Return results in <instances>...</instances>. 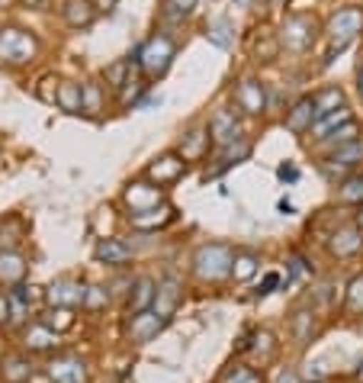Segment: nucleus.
<instances>
[{
	"instance_id": "13",
	"label": "nucleus",
	"mask_w": 363,
	"mask_h": 383,
	"mask_svg": "<svg viewBox=\"0 0 363 383\" xmlns=\"http://www.w3.org/2000/svg\"><path fill=\"white\" fill-rule=\"evenodd\" d=\"M206 149H209V129H193V132L183 136L180 151H177V155H180L183 161H196V158L206 155Z\"/></svg>"
},
{
	"instance_id": "3",
	"label": "nucleus",
	"mask_w": 363,
	"mask_h": 383,
	"mask_svg": "<svg viewBox=\"0 0 363 383\" xmlns=\"http://www.w3.org/2000/svg\"><path fill=\"white\" fill-rule=\"evenodd\" d=\"M315 20H312L309 14H292L283 20V26H280V46L286 49V52H305V49L315 42Z\"/></svg>"
},
{
	"instance_id": "27",
	"label": "nucleus",
	"mask_w": 363,
	"mask_h": 383,
	"mask_svg": "<svg viewBox=\"0 0 363 383\" xmlns=\"http://www.w3.org/2000/svg\"><path fill=\"white\" fill-rule=\"evenodd\" d=\"M341 200H347V203H360L363 200V174L350 177V181L341 184Z\"/></svg>"
},
{
	"instance_id": "15",
	"label": "nucleus",
	"mask_w": 363,
	"mask_h": 383,
	"mask_svg": "<svg viewBox=\"0 0 363 383\" xmlns=\"http://www.w3.org/2000/svg\"><path fill=\"white\" fill-rule=\"evenodd\" d=\"M312 100H315V116H318V119L331 116V113H337V110L344 106L341 87H324V91H318ZM318 119H315V123H318Z\"/></svg>"
},
{
	"instance_id": "32",
	"label": "nucleus",
	"mask_w": 363,
	"mask_h": 383,
	"mask_svg": "<svg viewBox=\"0 0 363 383\" xmlns=\"http://www.w3.org/2000/svg\"><path fill=\"white\" fill-rule=\"evenodd\" d=\"M196 0H168V16H183L193 10Z\"/></svg>"
},
{
	"instance_id": "12",
	"label": "nucleus",
	"mask_w": 363,
	"mask_h": 383,
	"mask_svg": "<svg viewBox=\"0 0 363 383\" xmlns=\"http://www.w3.org/2000/svg\"><path fill=\"white\" fill-rule=\"evenodd\" d=\"M357 161H363V139H357V142L341 145V149L331 151L328 164H324V174H334L337 168H354Z\"/></svg>"
},
{
	"instance_id": "34",
	"label": "nucleus",
	"mask_w": 363,
	"mask_h": 383,
	"mask_svg": "<svg viewBox=\"0 0 363 383\" xmlns=\"http://www.w3.org/2000/svg\"><path fill=\"white\" fill-rule=\"evenodd\" d=\"M93 7H97V14L103 10V14H110L113 7H116V0H93Z\"/></svg>"
},
{
	"instance_id": "19",
	"label": "nucleus",
	"mask_w": 363,
	"mask_h": 383,
	"mask_svg": "<svg viewBox=\"0 0 363 383\" xmlns=\"http://www.w3.org/2000/svg\"><path fill=\"white\" fill-rule=\"evenodd\" d=\"M129 254H132L129 245H123L119 239H103V242L97 245V258L106 261V264H123Z\"/></svg>"
},
{
	"instance_id": "1",
	"label": "nucleus",
	"mask_w": 363,
	"mask_h": 383,
	"mask_svg": "<svg viewBox=\"0 0 363 383\" xmlns=\"http://www.w3.org/2000/svg\"><path fill=\"white\" fill-rule=\"evenodd\" d=\"M129 59L142 68L145 78H161L170 68V61L177 59V42L170 39L168 33H155L151 39H145Z\"/></svg>"
},
{
	"instance_id": "4",
	"label": "nucleus",
	"mask_w": 363,
	"mask_h": 383,
	"mask_svg": "<svg viewBox=\"0 0 363 383\" xmlns=\"http://www.w3.org/2000/svg\"><path fill=\"white\" fill-rule=\"evenodd\" d=\"M363 29V14L357 7H344L337 10L334 16L328 20V39H331V52H341V49H347L350 42L357 39V33Z\"/></svg>"
},
{
	"instance_id": "2",
	"label": "nucleus",
	"mask_w": 363,
	"mask_h": 383,
	"mask_svg": "<svg viewBox=\"0 0 363 383\" xmlns=\"http://www.w3.org/2000/svg\"><path fill=\"white\" fill-rule=\"evenodd\" d=\"M39 42L20 26H0V65H26L36 59Z\"/></svg>"
},
{
	"instance_id": "40",
	"label": "nucleus",
	"mask_w": 363,
	"mask_h": 383,
	"mask_svg": "<svg viewBox=\"0 0 363 383\" xmlns=\"http://www.w3.org/2000/svg\"><path fill=\"white\" fill-rule=\"evenodd\" d=\"M360 226H363V213H360Z\"/></svg>"
},
{
	"instance_id": "18",
	"label": "nucleus",
	"mask_w": 363,
	"mask_h": 383,
	"mask_svg": "<svg viewBox=\"0 0 363 383\" xmlns=\"http://www.w3.org/2000/svg\"><path fill=\"white\" fill-rule=\"evenodd\" d=\"M170 219H174V209L170 207H161V209L155 207V209H145V213H132V226H138V229H158Z\"/></svg>"
},
{
	"instance_id": "14",
	"label": "nucleus",
	"mask_w": 363,
	"mask_h": 383,
	"mask_svg": "<svg viewBox=\"0 0 363 383\" xmlns=\"http://www.w3.org/2000/svg\"><path fill=\"white\" fill-rule=\"evenodd\" d=\"M136 71H142V68H138L132 59H119V61H113V65L106 68L103 78H106V84H110L113 91H123V87L129 84V78H132Z\"/></svg>"
},
{
	"instance_id": "39",
	"label": "nucleus",
	"mask_w": 363,
	"mask_h": 383,
	"mask_svg": "<svg viewBox=\"0 0 363 383\" xmlns=\"http://www.w3.org/2000/svg\"><path fill=\"white\" fill-rule=\"evenodd\" d=\"M360 94H363V71H360Z\"/></svg>"
},
{
	"instance_id": "7",
	"label": "nucleus",
	"mask_w": 363,
	"mask_h": 383,
	"mask_svg": "<svg viewBox=\"0 0 363 383\" xmlns=\"http://www.w3.org/2000/svg\"><path fill=\"white\" fill-rule=\"evenodd\" d=\"M196 264V274L200 277H222V274L228 271V264H232V254H228L225 245H203L200 252H196L193 258Z\"/></svg>"
},
{
	"instance_id": "9",
	"label": "nucleus",
	"mask_w": 363,
	"mask_h": 383,
	"mask_svg": "<svg viewBox=\"0 0 363 383\" xmlns=\"http://www.w3.org/2000/svg\"><path fill=\"white\" fill-rule=\"evenodd\" d=\"M183 171H187V161H183L180 155H174V151H168V155L155 158V161L148 164V177L158 187H161V184H174Z\"/></svg>"
},
{
	"instance_id": "10",
	"label": "nucleus",
	"mask_w": 363,
	"mask_h": 383,
	"mask_svg": "<svg viewBox=\"0 0 363 383\" xmlns=\"http://www.w3.org/2000/svg\"><path fill=\"white\" fill-rule=\"evenodd\" d=\"M65 23L74 29H87L93 20H97V7H93V0H65Z\"/></svg>"
},
{
	"instance_id": "26",
	"label": "nucleus",
	"mask_w": 363,
	"mask_h": 383,
	"mask_svg": "<svg viewBox=\"0 0 363 383\" xmlns=\"http://www.w3.org/2000/svg\"><path fill=\"white\" fill-rule=\"evenodd\" d=\"M52 299H58V303H81L84 299V290H78L74 284H58V287H52Z\"/></svg>"
},
{
	"instance_id": "28",
	"label": "nucleus",
	"mask_w": 363,
	"mask_h": 383,
	"mask_svg": "<svg viewBox=\"0 0 363 383\" xmlns=\"http://www.w3.org/2000/svg\"><path fill=\"white\" fill-rule=\"evenodd\" d=\"M145 87H148V84H145V78H129V84H126L123 91H119V100H123L126 106H129V104H136V100L142 97V91H145Z\"/></svg>"
},
{
	"instance_id": "36",
	"label": "nucleus",
	"mask_w": 363,
	"mask_h": 383,
	"mask_svg": "<svg viewBox=\"0 0 363 383\" xmlns=\"http://www.w3.org/2000/svg\"><path fill=\"white\" fill-rule=\"evenodd\" d=\"M26 7H33V10H46L48 7V0H23Z\"/></svg>"
},
{
	"instance_id": "31",
	"label": "nucleus",
	"mask_w": 363,
	"mask_h": 383,
	"mask_svg": "<svg viewBox=\"0 0 363 383\" xmlns=\"http://www.w3.org/2000/svg\"><path fill=\"white\" fill-rule=\"evenodd\" d=\"M151 299V280H138V287H136V303H132V309H142L145 303Z\"/></svg>"
},
{
	"instance_id": "29",
	"label": "nucleus",
	"mask_w": 363,
	"mask_h": 383,
	"mask_svg": "<svg viewBox=\"0 0 363 383\" xmlns=\"http://www.w3.org/2000/svg\"><path fill=\"white\" fill-rule=\"evenodd\" d=\"M235 277L238 280H245V277H251L254 274V267H257V258H254V254H238V258H235Z\"/></svg>"
},
{
	"instance_id": "22",
	"label": "nucleus",
	"mask_w": 363,
	"mask_h": 383,
	"mask_svg": "<svg viewBox=\"0 0 363 383\" xmlns=\"http://www.w3.org/2000/svg\"><path fill=\"white\" fill-rule=\"evenodd\" d=\"M155 303H158V316H168V312L174 309V303H177V280L174 277H168L161 287H158Z\"/></svg>"
},
{
	"instance_id": "37",
	"label": "nucleus",
	"mask_w": 363,
	"mask_h": 383,
	"mask_svg": "<svg viewBox=\"0 0 363 383\" xmlns=\"http://www.w3.org/2000/svg\"><path fill=\"white\" fill-rule=\"evenodd\" d=\"M7 312H10V306H7V299H4V293H0V322H7Z\"/></svg>"
},
{
	"instance_id": "24",
	"label": "nucleus",
	"mask_w": 363,
	"mask_h": 383,
	"mask_svg": "<svg viewBox=\"0 0 363 383\" xmlns=\"http://www.w3.org/2000/svg\"><path fill=\"white\" fill-rule=\"evenodd\" d=\"M357 136H360V126L350 119V123H344L341 129H334L331 136H324L322 142L324 145H331V149H341V145H350V142H357Z\"/></svg>"
},
{
	"instance_id": "33",
	"label": "nucleus",
	"mask_w": 363,
	"mask_h": 383,
	"mask_svg": "<svg viewBox=\"0 0 363 383\" xmlns=\"http://www.w3.org/2000/svg\"><path fill=\"white\" fill-rule=\"evenodd\" d=\"M350 309H363V277H357L354 284H350Z\"/></svg>"
},
{
	"instance_id": "11",
	"label": "nucleus",
	"mask_w": 363,
	"mask_h": 383,
	"mask_svg": "<svg viewBox=\"0 0 363 383\" xmlns=\"http://www.w3.org/2000/svg\"><path fill=\"white\" fill-rule=\"evenodd\" d=\"M315 100L312 97H302V100H296L292 104V110L286 113V129L290 132H305V129H312L315 126Z\"/></svg>"
},
{
	"instance_id": "21",
	"label": "nucleus",
	"mask_w": 363,
	"mask_h": 383,
	"mask_svg": "<svg viewBox=\"0 0 363 383\" xmlns=\"http://www.w3.org/2000/svg\"><path fill=\"white\" fill-rule=\"evenodd\" d=\"M344 123H350V110L347 106H341L337 113H331V116H324V119H318L315 126H312V132H315L318 139H324V136H331L334 129H341Z\"/></svg>"
},
{
	"instance_id": "23",
	"label": "nucleus",
	"mask_w": 363,
	"mask_h": 383,
	"mask_svg": "<svg viewBox=\"0 0 363 383\" xmlns=\"http://www.w3.org/2000/svg\"><path fill=\"white\" fill-rule=\"evenodd\" d=\"M357 248H360V232L357 229H341V232L334 235V242H331V252L334 254H354Z\"/></svg>"
},
{
	"instance_id": "6",
	"label": "nucleus",
	"mask_w": 363,
	"mask_h": 383,
	"mask_svg": "<svg viewBox=\"0 0 363 383\" xmlns=\"http://www.w3.org/2000/svg\"><path fill=\"white\" fill-rule=\"evenodd\" d=\"M209 139H213L219 149H228V145L241 142V123L235 116V110H215L213 119H209Z\"/></svg>"
},
{
	"instance_id": "17",
	"label": "nucleus",
	"mask_w": 363,
	"mask_h": 383,
	"mask_svg": "<svg viewBox=\"0 0 363 383\" xmlns=\"http://www.w3.org/2000/svg\"><path fill=\"white\" fill-rule=\"evenodd\" d=\"M58 106L65 113H81V110H84V94H81L78 81H61V87H58Z\"/></svg>"
},
{
	"instance_id": "8",
	"label": "nucleus",
	"mask_w": 363,
	"mask_h": 383,
	"mask_svg": "<svg viewBox=\"0 0 363 383\" xmlns=\"http://www.w3.org/2000/svg\"><path fill=\"white\" fill-rule=\"evenodd\" d=\"M164 200V190L158 187V184H129L126 187V203L132 207V213H145V209H155L158 203Z\"/></svg>"
},
{
	"instance_id": "20",
	"label": "nucleus",
	"mask_w": 363,
	"mask_h": 383,
	"mask_svg": "<svg viewBox=\"0 0 363 383\" xmlns=\"http://www.w3.org/2000/svg\"><path fill=\"white\" fill-rule=\"evenodd\" d=\"M81 94H84V113L87 116H97V113L103 110V87H100L97 81H84Z\"/></svg>"
},
{
	"instance_id": "25",
	"label": "nucleus",
	"mask_w": 363,
	"mask_h": 383,
	"mask_svg": "<svg viewBox=\"0 0 363 383\" xmlns=\"http://www.w3.org/2000/svg\"><path fill=\"white\" fill-rule=\"evenodd\" d=\"M58 87H61V81H55V74H46V78L39 81V87H36V97H39L42 104H58Z\"/></svg>"
},
{
	"instance_id": "30",
	"label": "nucleus",
	"mask_w": 363,
	"mask_h": 383,
	"mask_svg": "<svg viewBox=\"0 0 363 383\" xmlns=\"http://www.w3.org/2000/svg\"><path fill=\"white\" fill-rule=\"evenodd\" d=\"M277 49H280V39H270V36H267L264 42H257V46H254V52H257L260 61H273V59H277Z\"/></svg>"
},
{
	"instance_id": "38",
	"label": "nucleus",
	"mask_w": 363,
	"mask_h": 383,
	"mask_svg": "<svg viewBox=\"0 0 363 383\" xmlns=\"http://www.w3.org/2000/svg\"><path fill=\"white\" fill-rule=\"evenodd\" d=\"M273 7H286V4H290V0H270Z\"/></svg>"
},
{
	"instance_id": "16",
	"label": "nucleus",
	"mask_w": 363,
	"mask_h": 383,
	"mask_svg": "<svg viewBox=\"0 0 363 383\" xmlns=\"http://www.w3.org/2000/svg\"><path fill=\"white\" fill-rule=\"evenodd\" d=\"M206 39L219 49H228L235 42V23L228 16H219V20H209L206 23Z\"/></svg>"
},
{
	"instance_id": "35",
	"label": "nucleus",
	"mask_w": 363,
	"mask_h": 383,
	"mask_svg": "<svg viewBox=\"0 0 363 383\" xmlns=\"http://www.w3.org/2000/svg\"><path fill=\"white\" fill-rule=\"evenodd\" d=\"M280 177H283V181H296L299 171L296 168H286V164H283V168H280Z\"/></svg>"
},
{
	"instance_id": "5",
	"label": "nucleus",
	"mask_w": 363,
	"mask_h": 383,
	"mask_svg": "<svg viewBox=\"0 0 363 383\" xmlns=\"http://www.w3.org/2000/svg\"><path fill=\"white\" fill-rule=\"evenodd\" d=\"M235 104L247 116H260L267 110V87L257 78H241L238 87H235Z\"/></svg>"
}]
</instances>
